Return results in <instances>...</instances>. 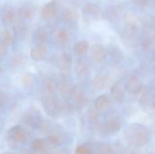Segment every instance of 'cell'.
<instances>
[{
	"mask_svg": "<svg viewBox=\"0 0 155 154\" xmlns=\"http://www.w3.org/2000/svg\"><path fill=\"white\" fill-rule=\"evenodd\" d=\"M49 143H47L46 140L38 138V139H35L32 143H31V148L34 152H43L47 150V145Z\"/></svg>",
	"mask_w": 155,
	"mask_h": 154,
	"instance_id": "cell-16",
	"label": "cell"
},
{
	"mask_svg": "<svg viewBox=\"0 0 155 154\" xmlns=\"http://www.w3.org/2000/svg\"><path fill=\"white\" fill-rule=\"evenodd\" d=\"M46 47L45 44H35L31 49V57L35 61H41L46 55Z\"/></svg>",
	"mask_w": 155,
	"mask_h": 154,
	"instance_id": "cell-12",
	"label": "cell"
},
{
	"mask_svg": "<svg viewBox=\"0 0 155 154\" xmlns=\"http://www.w3.org/2000/svg\"><path fill=\"white\" fill-rule=\"evenodd\" d=\"M143 83L137 76H131L125 84V90L130 94H138L143 90Z\"/></svg>",
	"mask_w": 155,
	"mask_h": 154,
	"instance_id": "cell-5",
	"label": "cell"
},
{
	"mask_svg": "<svg viewBox=\"0 0 155 154\" xmlns=\"http://www.w3.org/2000/svg\"><path fill=\"white\" fill-rule=\"evenodd\" d=\"M56 84L53 80H48L45 84V93H55Z\"/></svg>",
	"mask_w": 155,
	"mask_h": 154,
	"instance_id": "cell-27",
	"label": "cell"
},
{
	"mask_svg": "<svg viewBox=\"0 0 155 154\" xmlns=\"http://www.w3.org/2000/svg\"><path fill=\"white\" fill-rule=\"evenodd\" d=\"M110 98L106 94H101L94 102V107L99 111H105L110 106Z\"/></svg>",
	"mask_w": 155,
	"mask_h": 154,
	"instance_id": "cell-15",
	"label": "cell"
},
{
	"mask_svg": "<svg viewBox=\"0 0 155 154\" xmlns=\"http://www.w3.org/2000/svg\"><path fill=\"white\" fill-rule=\"evenodd\" d=\"M94 86L97 90H104L108 87L111 84V78L107 75L98 74L94 78Z\"/></svg>",
	"mask_w": 155,
	"mask_h": 154,
	"instance_id": "cell-13",
	"label": "cell"
},
{
	"mask_svg": "<svg viewBox=\"0 0 155 154\" xmlns=\"http://www.w3.org/2000/svg\"><path fill=\"white\" fill-rule=\"evenodd\" d=\"M32 80H33V76L31 74H25L22 78V84H25V85H27L32 82Z\"/></svg>",
	"mask_w": 155,
	"mask_h": 154,
	"instance_id": "cell-33",
	"label": "cell"
},
{
	"mask_svg": "<svg viewBox=\"0 0 155 154\" xmlns=\"http://www.w3.org/2000/svg\"><path fill=\"white\" fill-rule=\"evenodd\" d=\"M153 104H154V109H155V95L153 96Z\"/></svg>",
	"mask_w": 155,
	"mask_h": 154,
	"instance_id": "cell-40",
	"label": "cell"
},
{
	"mask_svg": "<svg viewBox=\"0 0 155 154\" xmlns=\"http://www.w3.org/2000/svg\"><path fill=\"white\" fill-rule=\"evenodd\" d=\"M140 104L143 108H153L154 109V104H153V97L150 95L148 93H144L141 99H140Z\"/></svg>",
	"mask_w": 155,
	"mask_h": 154,
	"instance_id": "cell-21",
	"label": "cell"
},
{
	"mask_svg": "<svg viewBox=\"0 0 155 154\" xmlns=\"http://www.w3.org/2000/svg\"><path fill=\"white\" fill-rule=\"evenodd\" d=\"M101 13V8L95 4H87L83 9V15L86 20L96 19Z\"/></svg>",
	"mask_w": 155,
	"mask_h": 154,
	"instance_id": "cell-7",
	"label": "cell"
},
{
	"mask_svg": "<svg viewBox=\"0 0 155 154\" xmlns=\"http://www.w3.org/2000/svg\"><path fill=\"white\" fill-rule=\"evenodd\" d=\"M111 94H112V97H113L114 101L116 102L117 103H122L124 102V97H125L124 91L118 83H115L112 86Z\"/></svg>",
	"mask_w": 155,
	"mask_h": 154,
	"instance_id": "cell-14",
	"label": "cell"
},
{
	"mask_svg": "<svg viewBox=\"0 0 155 154\" xmlns=\"http://www.w3.org/2000/svg\"><path fill=\"white\" fill-rule=\"evenodd\" d=\"M74 71L79 76H85L89 73V66L84 60H78L74 64Z\"/></svg>",
	"mask_w": 155,
	"mask_h": 154,
	"instance_id": "cell-17",
	"label": "cell"
},
{
	"mask_svg": "<svg viewBox=\"0 0 155 154\" xmlns=\"http://www.w3.org/2000/svg\"><path fill=\"white\" fill-rule=\"evenodd\" d=\"M56 15H57V5L55 1H52L45 4L41 9V15L44 18L46 19L54 18Z\"/></svg>",
	"mask_w": 155,
	"mask_h": 154,
	"instance_id": "cell-9",
	"label": "cell"
},
{
	"mask_svg": "<svg viewBox=\"0 0 155 154\" xmlns=\"http://www.w3.org/2000/svg\"><path fill=\"white\" fill-rule=\"evenodd\" d=\"M1 74H2V69H1V67H0V75H1Z\"/></svg>",
	"mask_w": 155,
	"mask_h": 154,
	"instance_id": "cell-41",
	"label": "cell"
},
{
	"mask_svg": "<svg viewBox=\"0 0 155 154\" xmlns=\"http://www.w3.org/2000/svg\"><path fill=\"white\" fill-rule=\"evenodd\" d=\"M99 113H100V112H99L94 106L92 107V108H90L89 111H88V117H89V120H90L91 122H93V123L98 122L99 116H100Z\"/></svg>",
	"mask_w": 155,
	"mask_h": 154,
	"instance_id": "cell-26",
	"label": "cell"
},
{
	"mask_svg": "<svg viewBox=\"0 0 155 154\" xmlns=\"http://www.w3.org/2000/svg\"><path fill=\"white\" fill-rule=\"evenodd\" d=\"M57 39L60 42H66L68 39V34L65 30H60L57 33Z\"/></svg>",
	"mask_w": 155,
	"mask_h": 154,
	"instance_id": "cell-30",
	"label": "cell"
},
{
	"mask_svg": "<svg viewBox=\"0 0 155 154\" xmlns=\"http://www.w3.org/2000/svg\"><path fill=\"white\" fill-rule=\"evenodd\" d=\"M106 55V51L104 47L102 44H94L91 47V52H90V56L93 61L94 62H101L104 59Z\"/></svg>",
	"mask_w": 155,
	"mask_h": 154,
	"instance_id": "cell-8",
	"label": "cell"
},
{
	"mask_svg": "<svg viewBox=\"0 0 155 154\" xmlns=\"http://www.w3.org/2000/svg\"><path fill=\"white\" fill-rule=\"evenodd\" d=\"M5 49H6V46L4 45L1 42H0V60L4 58L5 54Z\"/></svg>",
	"mask_w": 155,
	"mask_h": 154,
	"instance_id": "cell-34",
	"label": "cell"
},
{
	"mask_svg": "<svg viewBox=\"0 0 155 154\" xmlns=\"http://www.w3.org/2000/svg\"><path fill=\"white\" fill-rule=\"evenodd\" d=\"M63 16H64V20H66V21H71V20H73V19L74 18L75 14H74V12L72 11L71 9H66V10L64 11Z\"/></svg>",
	"mask_w": 155,
	"mask_h": 154,
	"instance_id": "cell-29",
	"label": "cell"
},
{
	"mask_svg": "<svg viewBox=\"0 0 155 154\" xmlns=\"http://www.w3.org/2000/svg\"><path fill=\"white\" fill-rule=\"evenodd\" d=\"M23 154H34L33 152H24Z\"/></svg>",
	"mask_w": 155,
	"mask_h": 154,
	"instance_id": "cell-38",
	"label": "cell"
},
{
	"mask_svg": "<svg viewBox=\"0 0 155 154\" xmlns=\"http://www.w3.org/2000/svg\"><path fill=\"white\" fill-rule=\"evenodd\" d=\"M154 142H155V134H154Z\"/></svg>",
	"mask_w": 155,
	"mask_h": 154,
	"instance_id": "cell-42",
	"label": "cell"
},
{
	"mask_svg": "<svg viewBox=\"0 0 155 154\" xmlns=\"http://www.w3.org/2000/svg\"><path fill=\"white\" fill-rule=\"evenodd\" d=\"M8 102V97L5 93L0 92V107H4Z\"/></svg>",
	"mask_w": 155,
	"mask_h": 154,
	"instance_id": "cell-32",
	"label": "cell"
},
{
	"mask_svg": "<svg viewBox=\"0 0 155 154\" xmlns=\"http://www.w3.org/2000/svg\"><path fill=\"white\" fill-rule=\"evenodd\" d=\"M24 122L30 127L37 130H44L46 127V122L42 118L37 110L31 109L24 115Z\"/></svg>",
	"mask_w": 155,
	"mask_h": 154,
	"instance_id": "cell-4",
	"label": "cell"
},
{
	"mask_svg": "<svg viewBox=\"0 0 155 154\" xmlns=\"http://www.w3.org/2000/svg\"><path fill=\"white\" fill-rule=\"evenodd\" d=\"M41 154H54V153H52V152H50L49 151H47V150H46V151L43 152H42Z\"/></svg>",
	"mask_w": 155,
	"mask_h": 154,
	"instance_id": "cell-36",
	"label": "cell"
},
{
	"mask_svg": "<svg viewBox=\"0 0 155 154\" xmlns=\"http://www.w3.org/2000/svg\"><path fill=\"white\" fill-rule=\"evenodd\" d=\"M46 141L49 143V145H52L54 147H59L65 143L66 134L64 133L59 132V131L53 132L48 135Z\"/></svg>",
	"mask_w": 155,
	"mask_h": 154,
	"instance_id": "cell-6",
	"label": "cell"
},
{
	"mask_svg": "<svg viewBox=\"0 0 155 154\" xmlns=\"http://www.w3.org/2000/svg\"><path fill=\"white\" fill-rule=\"evenodd\" d=\"M0 154H14L13 152H2V153Z\"/></svg>",
	"mask_w": 155,
	"mask_h": 154,
	"instance_id": "cell-37",
	"label": "cell"
},
{
	"mask_svg": "<svg viewBox=\"0 0 155 154\" xmlns=\"http://www.w3.org/2000/svg\"><path fill=\"white\" fill-rule=\"evenodd\" d=\"M59 65L62 71H68L71 67V57L68 54H64L60 58Z\"/></svg>",
	"mask_w": 155,
	"mask_h": 154,
	"instance_id": "cell-24",
	"label": "cell"
},
{
	"mask_svg": "<svg viewBox=\"0 0 155 154\" xmlns=\"http://www.w3.org/2000/svg\"><path fill=\"white\" fill-rule=\"evenodd\" d=\"M74 154H94V149L88 143H83L75 148Z\"/></svg>",
	"mask_w": 155,
	"mask_h": 154,
	"instance_id": "cell-23",
	"label": "cell"
},
{
	"mask_svg": "<svg viewBox=\"0 0 155 154\" xmlns=\"http://www.w3.org/2000/svg\"><path fill=\"white\" fill-rule=\"evenodd\" d=\"M1 19H2V23L5 25H9L14 24L16 19V15L13 8L8 5H5L1 12Z\"/></svg>",
	"mask_w": 155,
	"mask_h": 154,
	"instance_id": "cell-10",
	"label": "cell"
},
{
	"mask_svg": "<svg viewBox=\"0 0 155 154\" xmlns=\"http://www.w3.org/2000/svg\"><path fill=\"white\" fill-rule=\"evenodd\" d=\"M117 15H118V12H117L116 8L111 7L104 12V18L109 19V20H113L117 16Z\"/></svg>",
	"mask_w": 155,
	"mask_h": 154,
	"instance_id": "cell-28",
	"label": "cell"
},
{
	"mask_svg": "<svg viewBox=\"0 0 155 154\" xmlns=\"http://www.w3.org/2000/svg\"><path fill=\"white\" fill-rule=\"evenodd\" d=\"M124 140L129 147L142 149L145 147L151 140L149 130L143 124L132 123L124 133Z\"/></svg>",
	"mask_w": 155,
	"mask_h": 154,
	"instance_id": "cell-1",
	"label": "cell"
},
{
	"mask_svg": "<svg viewBox=\"0 0 155 154\" xmlns=\"http://www.w3.org/2000/svg\"><path fill=\"white\" fill-rule=\"evenodd\" d=\"M88 48H89V44L86 41H80V42H77L74 45V52L77 55L81 56L86 54V52L88 51Z\"/></svg>",
	"mask_w": 155,
	"mask_h": 154,
	"instance_id": "cell-18",
	"label": "cell"
},
{
	"mask_svg": "<svg viewBox=\"0 0 155 154\" xmlns=\"http://www.w3.org/2000/svg\"><path fill=\"white\" fill-rule=\"evenodd\" d=\"M33 15H34V10L30 5L25 4L19 9V15L22 18L29 19V18H32Z\"/></svg>",
	"mask_w": 155,
	"mask_h": 154,
	"instance_id": "cell-22",
	"label": "cell"
},
{
	"mask_svg": "<svg viewBox=\"0 0 155 154\" xmlns=\"http://www.w3.org/2000/svg\"><path fill=\"white\" fill-rule=\"evenodd\" d=\"M94 149V154H116V149L107 142H98Z\"/></svg>",
	"mask_w": 155,
	"mask_h": 154,
	"instance_id": "cell-11",
	"label": "cell"
},
{
	"mask_svg": "<svg viewBox=\"0 0 155 154\" xmlns=\"http://www.w3.org/2000/svg\"><path fill=\"white\" fill-rule=\"evenodd\" d=\"M54 154H71L67 150H64V149H63V150H60V151H58L57 152H55Z\"/></svg>",
	"mask_w": 155,
	"mask_h": 154,
	"instance_id": "cell-35",
	"label": "cell"
},
{
	"mask_svg": "<svg viewBox=\"0 0 155 154\" xmlns=\"http://www.w3.org/2000/svg\"><path fill=\"white\" fill-rule=\"evenodd\" d=\"M27 140V132L22 125L11 127L7 132V143L10 148H17Z\"/></svg>",
	"mask_w": 155,
	"mask_h": 154,
	"instance_id": "cell-3",
	"label": "cell"
},
{
	"mask_svg": "<svg viewBox=\"0 0 155 154\" xmlns=\"http://www.w3.org/2000/svg\"><path fill=\"white\" fill-rule=\"evenodd\" d=\"M47 39V33L44 29H39L35 33V41L37 44H44Z\"/></svg>",
	"mask_w": 155,
	"mask_h": 154,
	"instance_id": "cell-25",
	"label": "cell"
},
{
	"mask_svg": "<svg viewBox=\"0 0 155 154\" xmlns=\"http://www.w3.org/2000/svg\"><path fill=\"white\" fill-rule=\"evenodd\" d=\"M131 1L138 5L140 7H147L151 3V0H131Z\"/></svg>",
	"mask_w": 155,
	"mask_h": 154,
	"instance_id": "cell-31",
	"label": "cell"
},
{
	"mask_svg": "<svg viewBox=\"0 0 155 154\" xmlns=\"http://www.w3.org/2000/svg\"><path fill=\"white\" fill-rule=\"evenodd\" d=\"M14 37H15L14 36V34L10 30H5L0 34V42L4 45L8 46V45H10L13 43Z\"/></svg>",
	"mask_w": 155,
	"mask_h": 154,
	"instance_id": "cell-19",
	"label": "cell"
},
{
	"mask_svg": "<svg viewBox=\"0 0 155 154\" xmlns=\"http://www.w3.org/2000/svg\"><path fill=\"white\" fill-rule=\"evenodd\" d=\"M123 127V123L117 113H111L107 118L99 124L98 132L103 137H110L117 134Z\"/></svg>",
	"mask_w": 155,
	"mask_h": 154,
	"instance_id": "cell-2",
	"label": "cell"
},
{
	"mask_svg": "<svg viewBox=\"0 0 155 154\" xmlns=\"http://www.w3.org/2000/svg\"><path fill=\"white\" fill-rule=\"evenodd\" d=\"M147 154H155V152H153V151H152V152H149Z\"/></svg>",
	"mask_w": 155,
	"mask_h": 154,
	"instance_id": "cell-39",
	"label": "cell"
},
{
	"mask_svg": "<svg viewBox=\"0 0 155 154\" xmlns=\"http://www.w3.org/2000/svg\"><path fill=\"white\" fill-rule=\"evenodd\" d=\"M110 55L112 60L114 63H120L123 59H124V54L123 52L120 48H118L117 46H111L110 47Z\"/></svg>",
	"mask_w": 155,
	"mask_h": 154,
	"instance_id": "cell-20",
	"label": "cell"
}]
</instances>
